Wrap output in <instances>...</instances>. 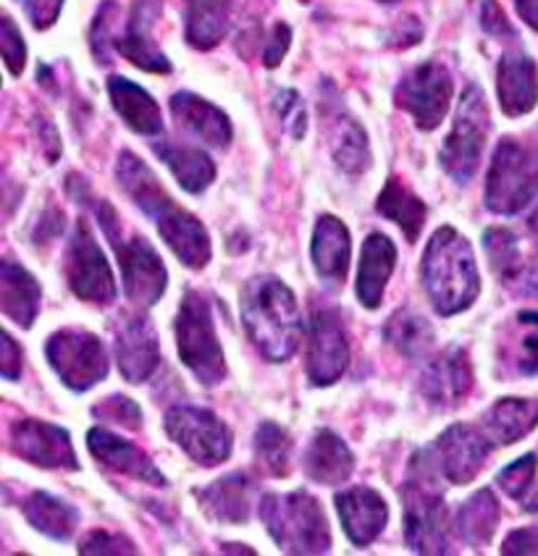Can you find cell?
<instances>
[{"label": "cell", "instance_id": "obj_40", "mask_svg": "<svg viewBox=\"0 0 538 556\" xmlns=\"http://www.w3.org/2000/svg\"><path fill=\"white\" fill-rule=\"evenodd\" d=\"M536 467H538V457L536 454H525V457L515 459V463L504 467L499 472V485L510 498H525L528 489L534 485L536 478Z\"/></svg>", "mask_w": 538, "mask_h": 556}, {"label": "cell", "instance_id": "obj_5", "mask_svg": "<svg viewBox=\"0 0 538 556\" xmlns=\"http://www.w3.org/2000/svg\"><path fill=\"white\" fill-rule=\"evenodd\" d=\"M261 515L271 539L287 554H326L331 548L326 515L305 491L263 496Z\"/></svg>", "mask_w": 538, "mask_h": 556}, {"label": "cell", "instance_id": "obj_10", "mask_svg": "<svg viewBox=\"0 0 538 556\" xmlns=\"http://www.w3.org/2000/svg\"><path fill=\"white\" fill-rule=\"evenodd\" d=\"M48 363L72 391L98 387L108 376V352L90 331H59L46 344Z\"/></svg>", "mask_w": 538, "mask_h": 556}, {"label": "cell", "instance_id": "obj_41", "mask_svg": "<svg viewBox=\"0 0 538 556\" xmlns=\"http://www.w3.org/2000/svg\"><path fill=\"white\" fill-rule=\"evenodd\" d=\"M517 324L523 326L521 344H517V370L525 376L538 372V313H521Z\"/></svg>", "mask_w": 538, "mask_h": 556}, {"label": "cell", "instance_id": "obj_48", "mask_svg": "<svg viewBox=\"0 0 538 556\" xmlns=\"http://www.w3.org/2000/svg\"><path fill=\"white\" fill-rule=\"evenodd\" d=\"M480 27L493 37H515V29L510 27L508 16H504L502 5H499L497 0H484V9H480Z\"/></svg>", "mask_w": 538, "mask_h": 556}, {"label": "cell", "instance_id": "obj_27", "mask_svg": "<svg viewBox=\"0 0 538 556\" xmlns=\"http://www.w3.org/2000/svg\"><path fill=\"white\" fill-rule=\"evenodd\" d=\"M108 94H111V103L116 109L122 122L129 126L132 131L145 137H153L158 131H163V116L153 94L135 81L124 77H111L108 79Z\"/></svg>", "mask_w": 538, "mask_h": 556}, {"label": "cell", "instance_id": "obj_23", "mask_svg": "<svg viewBox=\"0 0 538 556\" xmlns=\"http://www.w3.org/2000/svg\"><path fill=\"white\" fill-rule=\"evenodd\" d=\"M150 24H153V0H137V5L132 9L129 22H126L124 35L116 37V48L124 59H129L137 68H142V72L168 74L171 61L166 59V53L155 46Z\"/></svg>", "mask_w": 538, "mask_h": 556}, {"label": "cell", "instance_id": "obj_46", "mask_svg": "<svg viewBox=\"0 0 538 556\" xmlns=\"http://www.w3.org/2000/svg\"><path fill=\"white\" fill-rule=\"evenodd\" d=\"M113 11H116V3H105L100 5V14L95 18L92 24V31H90V40H92V50L95 55H98L100 63H108V42L113 40L111 37V29H113Z\"/></svg>", "mask_w": 538, "mask_h": 556}, {"label": "cell", "instance_id": "obj_32", "mask_svg": "<svg viewBox=\"0 0 538 556\" xmlns=\"http://www.w3.org/2000/svg\"><path fill=\"white\" fill-rule=\"evenodd\" d=\"M24 517L35 530L53 541L72 539V533L79 526V511L63 498L46 494V491H35L27 502H24Z\"/></svg>", "mask_w": 538, "mask_h": 556}, {"label": "cell", "instance_id": "obj_31", "mask_svg": "<svg viewBox=\"0 0 538 556\" xmlns=\"http://www.w3.org/2000/svg\"><path fill=\"white\" fill-rule=\"evenodd\" d=\"M155 155L166 163L171 174H174V179L179 181L182 189H187V192L200 194L202 189L213 185L215 163L211 161V155L202 153V150L176 142H158Z\"/></svg>", "mask_w": 538, "mask_h": 556}, {"label": "cell", "instance_id": "obj_21", "mask_svg": "<svg viewBox=\"0 0 538 556\" xmlns=\"http://www.w3.org/2000/svg\"><path fill=\"white\" fill-rule=\"evenodd\" d=\"M497 92L502 111L510 118L534 111L538 103V72L534 59H528L521 50L504 53L497 68Z\"/></svg>", "mask_w": 538, "mask_h": 556}, {"label": "cell", "instance_id": "obj_39", "mask_svg": "<svg viewBox=\"0 0 538 556\" xmlns=\"http://www.w3.org/2000/svg\"><path fill=\"white\" fill-rule=\"evenodd\" d=\"M484 244L486 255H489L491 270L502 278V281L521 268V248H517V237L510 229L491 226V229L484 233Z\"/></svg>", "mask_w": 538, "mask_h": 556}, {"label": "cell", "instance_id": "obj_49", "mask_svg": "<svg viewBox=\"0 0 538 556\" xmlns=\"http://www.w3.org/2000/svg\"><path fill=\"white\" fill-rule=\"evenodd\" d=\"M504 287L512 289L517 296H538V263L523 265L515 270V274L504 278Z\"/></svg>", "mask_w": 538, "mask_h": 556}, {"label": "cell", "instance_id": "obj_56", "mask_svg": "<svg viewBox=\"0 0 538 556\" xmlns=\"http://www.w3.org/2000/svg\"><path fill=\"white\" fill-rule=\"evenodd\" d=\"M381 3H397V0H381Z\"/></svg>", "mask_w": 538, "mask_h": 556}, {"label": "cell", "instance_id": "obj_6", "mask_svg": "<svg viewBox=\"0 0 538 556\" xmlns=\"http://www.w3.org/2000/svg\"><path fill=\"white\" fill-rule=\"evenodd\" d=\"M538 194V142L504 137L497 144L486 174V207L499 216H515Z\"/></svg>", "mask_w": 538, "mask_h": 556}, {"label": "cell", "instance_id": "obj_52", "mask_svg": "<svg viewBox=\"0 0 538 556\" xmlns=\"http://www.w3.org/2000/svg\"><path fill=\"white\" fill-rule=\"evenodd\" d=\"M0 368H3V376L9 381H16L18 372H22V346L16 344L9 331H3V359H0Z\"/></svg>", "mask_w": 538, "mask_h": 556}, {"label": "cell", "instance_id": "obj_9", "mask_svg": "<svg viewBox=\"0 0 538 556\" xmlns=\"http://www.w3.org/2000/svg\"><path fill=\"white\" fill-rule=\"evenodd\" d=\"M163 426H166L168 439L185 448L189 459L202 467L226 463V457L232 454V431L211 409L192 407V404L174 407L168 409Z\"/></svg>", "mask_w": 538, "mask_h": 556}, {"label": "cell", "instance_id": "obj_43", "mask_svg": "<svg viewBox=\"0 0 538 556\" xmlns=\"http://www.w3.org/2000/svg\"><path fill=\"white\" fill-rule=\"evenodd\" d=\"M274 109L281 118V124L287 126V131L295 139L305 137L308 129V116H305V105H302V98L295 90H281L274 98Z\"/></svg>", "mask_w": 538, "mask_h": 556}, {"label": "cell", "instance_id": "obj_34", "mask_svg": "<svg viewBox=\"0 0 538 556\" xmlns=\"http://www.w3.org/2000/svg\"><path fill=\"white\" fill-rule=\"evenodd\" d=\"M538 426V402L534 400H499L486 415V433L493 444L510 446Z\"/></svg>", "mask_w": 538, "mask_h": 556}, {"label": "cell", "instance_id": "obj_1", "mask_svg": "<svg viewBox=\"0 0 538 556\" xmlns=\"http://www.w3.org/2000/svg\"><path fill=\"white\" fill-rule=\"evenodd\" d=\"M116 176L118 185H122L124 192L135 200L139 211L155 220L163 242L168 244L171 252H174L187 268L200 270L211 263L213 250L205 226H202L192 213H187L185 207H179L168 198L166 189H163L161 181L155 179L153 170L145 166L135 153H126L124 150V153L118 155Z\"/></svg>", "mask_w": 538, "mask_h": 556}, {"label": "cell", "instance_id": "obj_54", "mask_svg": "<svg viewBox=\"0 0 538 556\" xmlns=\"http://www.w3.org/2000/svg\"><path fill=\"white\" fill-rule=\"evenodd\" d=\"M528 231H530V239H534V244L538 248V207L534 213H530L528 218Z\"/></svg>", "mask_w": 538, "mask_h": 556}, {"label": "cell", "instance_id": "obj_51", "mask_svg": "<svg viewBox=\"0 0 538 556\" xmlns=\"http://www.w3.org/2000/svg\"><path fill=\"white\" fill-rule=\"evenodd\" d=\"M502 554H538V528L512 530L502 543Z\"/></svg>", "mask_w": 538, "mask_h": 556}, {"label": "cell", "instance_id": "obj_19", "mask_svg": "<svg viewBox=\"0 0 538 556\" xmlns=\"http://www.w3.org/2000/svg\"><path fill=\"white\" fill-rule=\"evenodd\" d=\"M421 387L426 400L436 407H458L473 389V368L465 350L449 346L439 357L430 359Z\"/></svg>", "mask_w": 538, "mask_h": 556}, {"label": "cell", "instance_id": "obj_16", "mask_svg": "<svg viewBox=\"0 0 538 556\" xmlns=\"http://www.w3.org/2000/svg\"><path fill=\"white\" fill-rule=\"evenodd\" d=\"M11 446L22 459L48 470H79L72 435L66 428L42 420H16L11 428Z\"/></svg>", "mask_w": 538, "mask_h": 556}, {"label": "cell", "instance_id": "obj_17", "mask_svg": "<svg viewBox=\"0 0 538 556\" xmlns=\"http://www.w3.org/2000/svg\"><path fill=\"white\" fill-rule=\"evenodd\" d=\"M116 359L124 381L142 383L161 363V346L153 324L142 315H129L116 328Z\"/></svg>", "mask_w": 538, "mask_h": 556}, {"label": "cell", "instance_id": "obj_42", "mask_svg": "<svg viewBox=\"0 0 538 556\" xmlns=\"http://www.w3.org/2000/svg\"><path fill=\"white\" fill-rule=\"evenodd\" d=\"M92 413H95V417H103V420L116 422V426H124V428H132V431H137V428L142 426V409H139L135 402L126 400V396H122V394H113L100 404H95Z\"/></svg>", "mask_w": 538, "mask_h": 556}, {"label": "cell", "instance_id": "obj_22", "mask_svg": "<svg viewBox=\"0 0 538 556\" xmlns=\"http://www.w3.org/2000/svg\"><path fill=\"white\" fill-rule=\"evenodd\" d=\"M397 248L386 233H371L365 239L363 252H360L358 265V281H354V294H358L360 305L376 309L384 300V289L395 274Z\"/></svg>", "mask_w": 538, "mask_h": 556}, {"label": "cell", "instance_id": "obj_38", "mask_svg": "<svg viewBox=\"0 0 538 556\" xmlns=\"http://www.w3.org/2000/svg\"><path fill=\"white\" fill-rule=\"evenodd\" d=\"M255 452L276 478H287L292 467V439L276 422H263L255 433Z\"/></svg>", "mask_w": 538, "mask_h": 556}, {"label": "cell", "instance_id": "obj_28", "mask_svg": "<svg viewBox=\"0 0 538 556\" xmlns=\"http://www.w3.org/2000/svg\"><path fill=\"white\" fill-rule=\"evenodd\" d=\"M354 457L350 446L334 431H318L305 452V472L323 485H339L352 476Z\"/></svg>", "mask_w": 538, "mask_h": 556}, {"label": "cell", "instance_id": "obj_55", "mask_svg": "<svg viewBox=\"0 0 538 556\" xmlns=\"http://www.w3.org/2000/svg\"><path fill=\"white\" fill-rule=\"evenodd\" d=\"M224 554H255V552L245 546H224Z\"/></svg>", "mask_w": 538, "mask_h": 556}, {"label": "cell", "instance_id": "obj_13", "mask_svg": "<svg viewBox=\"0 0 538 556\" xmlns=\"http://www.w3.org/2000/svg\"><path fill=\"white\" fill-rule=\"evenodd\" d=\"M66 276L72 292L92 305H111L116 300V281L85 220H79L66 250Z\"/></svg>", "mask_w": 538, "mask_h": 556}, {"label": "cell", "instance_id": "obj_44", "mask_svg": "<svg viewBox=\"0 0 538 556\" xmlns=\"http://www.w3.org/2000/svg\"><path fill=\"white\" fill-rule=\"evenodd\" d=\"M0 48H3V59L9 72L14 77H22L24 63H27V48H24L22 31H18L11 16H3V22H0Z\"/></svg>", "mask_w": 538, "mask_h": 556}, {"label": "cell", "instance_id": "obj_3", "mask_svg": "<svg viewBox=\"0 0 538 556\" xmlns=\"http://www.w3.org/2000/svg\"><path fill=\"white\" fill-rule=\"evenodd\" d=\"M423 287L436 313H462L478 300L480 276L471 242L452 226H441L423 252Z\"/></svg>", "mask_w": 538, "mask_h": 556}, {"label": "cell", "instance_id": "obj_12", "mask_svg": "<svg viewBox=\"0 0 538 556\" xmlns=\"http://www.w3.org/2000/svg\"><path fill=\"white\" fill-rule=\"evenodd\" d=\"M350 363V341L337 307L315 305L308 331V378L313 387H331Z\"/></svg>", "mask_w": 538, "mask_h": 556}, {"label": "cell", "instance_id": "obj_37", "mask_svg": "<svg viewBox=\"0 0 538 556\" xmlns=\"http://www.w3.org/2000/svg\"><path fill=\"white\" fill-rule=\"evenodd\" d=\"M334 161L347 174H363L371 168V144L368 135L354 118L341 116L337 122V137H334Z\"/></svg>", "mask_w": 538, "mask_h": 556}, {"label": "cell", "instance_id": "obj_15", "mask_svg": "<svg viewBox=\"0 0 538 556\" xmlns=\"http://www.w3.org/2000/svg\"><path fill=\"white\" fill-rule=\"evenodd\" d=\"M493 448V439L486 431H478L476 426L458 422V426L447 428L445 433L436 439L430 446L436 465H439L441 476L449 483H471L473 478L484 470L486 459H489Z\"/></svg>", "mask_w": 538, "mask_h": 556}, {"label": "cell", "instance_id": "obj_20", "mask_svg": "<svg viewBox=\"0 0 538 556\" xmlns=\"http://www.w3.org/2000/svg\"><path fill=\"white\" fill-rule=\"evenodd\" d=\"M87 446H90L92 457L98 459V463L122 472V476L137 478L150 485H166V478H163V472L153 465V459H150L142 448L132 444V441L122 439V435L105 431V428H92V431L87 433Z\"/></svg>", "mask_w": 538, "mask_h": 556}, {"label": "cell", "instance_id": "obj_11", "mask_svg": "<svg viewBox=\"0 0 538 556\" xmlns=\"http://www.w3.org/2000/svg\"><path fill=\"white\" fill-rule=\"evenodd\" d=\"M397 109L408 111L413 116L417 129L434 131L445 122L449 103H452V74L447 66L436 61H426L404 74L395 92Z\"/></svg>", "mask_w": 538, "mask_h": 556}, {"label": "cell", "instance_id": "obj_14", "mask_svg": "<svg viewBox=\"0 0 538 556\" xmlns=\"http://www.w3.org/2000/svg\"><path fill=\"white\" fill-rule=\"evenodd\" d=\"M122 265L126 296L139 307H153L168 287V270L153 244L145 237H132L122 242V231L108 237Z\"/></svg>", "mask_w": 538, "mask_h": 556}, {"label": "cell", "instance_id": "obj_25", "mask_svg": "<svg viewBox=\"0 0 538 556\" xmlns=\"http://www.w3.org/2000/svg\"><path fill=\"white\" fill-rule=\"evenodd\" d=\"M252 494H255V483L242 472H234V476H224L200 489L198 498L205 515H211L213 520L239 526L250 517Z\"/></svg>", "mask_w": 538, "mask_h": 556}, {"label": "cell", "instance_id": "obj_36", "mask_svg": "<svg viewBox=\"0 0 538 556\" xmlns=\"http://www.w3.org/2000/svg\"><path fill=\"white\" fill-rule=\"evenodd\" d=\"M384 337L404 357H426L434 350V328L410 309H400L386 320Z\"/></svg>", "mask_w": 538, "mask_h": 556}, {"label": "cell", "instance_id": "obj_29", "mask_svg": "<svg viewBox=\"0 0 538 556\" xmlns=\"http://www.w3.org/2000/svg\"><path fill=\"white\" fill-rule=\"evenodd\" d=\"M352 257L350 231L339 218L323 216L318 218L313 231V263L315 270L328 281H341L347 276Z\"/></svg>", "mask_w": 538, "mask_h": 556}, {"label": "cell", "instance_id": "obj_24", "mask_svg": "<svg viewBox=\"0 0 538 556\" xmlns=\"http://www.w3.org/2000/svg\"><path fill=\"white\" fill-rule=\"evenodd\" d=\"M171 113L187 131H192L195 137H200L211 148H229L232 122L218 105L208 103L205 98L195 92H176L171 98Z\"/></svg>", "mask_w": 538, "mask_h": 556}, {"label": "cell", "instance_id": "obj_7", "mask_svg": "<svg viewBox=\"0 0 538 556\" xmlns=\"http://www.w3.org/2000/svg\"><path fill=\"white\" fill-rule=\"evenodd\" d=\"M176 346L182 363L202 387H218L226 378V359L215 337L211 302L205 294L187 292L176 315Z\"/></svg>", "mask_w": 538, "mask_h": 556}, {"label": "cell", "instance_id": "obj_45", "mask_svg": "<svg viewBox=\"0 0 538 556\" xmlns=\"http://www.w3.org/2000/svg\"><path fill=\"white\" fill-rule=\"evenodd\" d=\"M82 554H137V546L124 535H113L108 530H92L79 543Z\"/></svg>", "mask_w": 538, "mask_h": 556}, {"label": "cell", "instance_id": "obj_53", "mask_svg": "<svg viewBox=\"0 0 538 556\" xmlns=\"http://www.w3.org/2000/svg\"><path fill=\"white\" fill-rule=\"evenodd\" d=\"M512 3H515L523 22L538 31V0H512Z\"/></svg>", "mask_w": 538, "mask_h": 556}, {"label": "cell", "instance_id": "obj_30", "mask_svg": "<svg viewBox=\"0 0 538 556\" xmlns=\"http://www.w3.org/2000/svg\"><path fill=\"white\" fill-rule=\"evenodd\" d=\"M232 0H185V37L192 48L211 50L229 31Z\"/></svg>", "mask_w": 538, "mask_h": 556}, {"label": "cell", "instance_id": "obj_35", "mask_svg": "<svg viewBox=\"0 0 538 556\" xmlns=\"http://www.w3.org/2000/svg\"><path fill=\"white\" fill-rule=\"evenodd\" d=\"M376 211L381 213L384 218L395 220L410 242H415V239L421 237L423 224H426V216H428L426 202L415 198V194L410 192L400 179L386 181L381 194H378L376 200Z\"/></svg>", "mask_w": 538, "mask_h": 556}, {"label": "cell", "instance_id": "obj_33", "mask_svg": "<svg viewBox=\"0 0 538 556\" xmlns=\"http://www.w3.org/2000/svg\"><path fill=\"white\" fill-rule=\"evenodd\" d=\"M499 517H502V507H499L491 491L484 489L467 498L465 504H460L458 517H454V530H458V535L467 546L480 548L497 533Z\"/></svg>", "mask_w": 538, "mask_h": 556}, {"label": "cell", "instance_id": "obj_47", "mask_svg": "<svg viewBox=\"0 0 538 556\" xmlns=\"http://www.w3.org/2000/svg\"><path fill=\"white\" fill-rule=\"evenodd\" d=\"M24 5H27V16L35 29H48L59 22L63 0H24Z\"/></svg>", "mask_w": 538, "mask_h": 556}, {"label": "cell", "instance_id": "obj_2", "mask_svg": "<svg viewBox=\"0 0 538 556\" xmlns=\"http://www.w3.org/2000/svg\"><path fill=\"white\" fill-rule=\"evenodd\" d=\"M242 324L258 352L271 363H284L302 339L300 309L292 289L276 276H255L242 289Z\"/></svg>", "mask_w": 538, "mask_h": 556}, {"label": "cell", "instance_id": "obj_8", "mask_svg": "<svg viewBox=\"0 0 538 556\" xmlns=\"http://www.w3.org/2000/svg\"><path fill=\"white\" fill-rule=\"evenodd\" d=\"M489 126L491 118L484 92H480L476 85H471L462 92L454 126L439 153L441 168H445L458 185H467V181L476 176V170L480 166V155H484L486 137H489Z\"/></svg>", "mask_w": 538, "mask_h": 556}, {"label": "cell", "instance_id": "obj_4", "mask_svg": "<svg viewBox=\"0 0 538 556\" xmlns=\"http://www.w3.org/2000/svg\"><path fill=\"white\" fill-rule=\"evenodd\" d=\"M439 465L434 452L423 448L413 457L408 480L402 485L404 502V539L417 554H447V509L445 491L439 483Z\"/></svg>", "mask_w": 538, "mask_h": 556}, {"label": "cell", "instance_id": "obj_18", "mask_svg": "<svg viewBox=\"0 0 538 556\" xmlns=\"http://www.w3.org/2000/svg\"><path fill=\"white\" fill-rule=\"evenodd\" d=\"M334 504H337L341 528L354 546H368L384 533L386 522H389V507H386L381 494L365 489V485L341 491L334 498Z\"/></svg>", "mask_w": 538, "mask_h": 556}, {"label": "cell", "instance_id": "obj_50", "mask_svg": "<svg viewBox=\"0 0 538 556\" xmlns=\"http://www.w3.org/2000/svg\"><path fill=\"white\" fill-rule=\"evenodd\" d=\"M289 46H292V29H289L287 24H276L274 35H271L268 46H265V53H263L265 66L276 68L278 63H281L284 55H287Z\"/></svg>", "mask_w": 538, "mask_h": 556}, {"label": "cell", "instance_id": "obj_26", "mask_svg": "<svg viewBox=\"0 0 538 556\" xmlns=\"http://www.w3.org/2000/svg\"><path fill=\"white\" fill-rule=\"evenodd\" d=\"M42 289L22 265L3 261L0 263V307L14 324L32 328L37 313H40Z\"/></svg>", "mask_w": 538, "mask_h": 556}]
</instances>
